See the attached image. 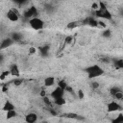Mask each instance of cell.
Here are the masks:
<instances>
[{"label":"cell","instance_id":"obj_21","mask_svg":"<svg viewBox=\"0 0 123 123\" xmlns=\"http://www.w3.org/2000/svg\"><path fill=\"white\" fill-rule=\"evenodd\" d=\"M114 66L118 69H122L123 68V59L114 61Z\"/></svg>","mask_w":123,"mask_h":123},{"label":"cell","instance_id":"obj_18","mask_svg":"<svg viewBox=\"0 0 123 123\" xmlns=\"http://www.w3.org/2000/svg\"><path fill=\"white\" fill-rule=\"evenodd\" d=\"M111 123H123V114L122 113L117 114V116L111 120Z\"/></svg>","mask_w":123,"mask_h":123},{"label":"cell","instance_id":"obj_9","mask_svg":"<svg viewBox=\"0 0 123 123\" xmlns=\"http://www.w3.org/2000/svg\"><path fill=\"white\" fill-rule=\"evenodd\" d=\"M62 116V117H65V118L76 119V120H84V119H85L83 116L79 115L78 113H74V112H66V113H63Z\"/></svg>","mask_w":123,"mask_h":123},{"label":"cell","instance_id":"obj_15","mask_svg":"<svg viewBox=\"0 0 123 123\" xmlns=\"http://www.w3.org/2000/svg\"><path fill=\"white\" fill-rule=\"evenodd\" d=\"M11 38H12L13 41H19L22 39V35L20 33H17V32H13L12 33L11 35Z\"/></svg>","mask_w":123,"mask_h":123},{"label":"cell","instance_id":"obj_19","mask_svg":"<svg viewBox=\"0 0 123 123\" xmlns=\"http://www.w3.org/2000/svg\"><path fill=\"white\" fill-rule=\"evenodd\" d=\"M81 23H80V21H72V22H69L67 25H66V28L67 29H74V28H76L77 26H79Z\"/></svg>","mask_w":123,"mask_h":123},{"label":"cell","instance_id":"obj_24","mask_svg":"<svg viewBox=\"0 0 123 123\" xmlns=\"http://www.w3.org/2000/svg\"><path fill=\"white\" fill-rule=\"evenodd\" d=\"M10 74H11L10 70H5V71H2V72H1V74H0V80H1V81L5 80V79H6V77H8Z\"/></svg>","mask_w":123,"mask_h":123},{"label":"cell","instance_id":"obj_25","mask_svg":"<svg viewBox=\"0 0 123 123\" xmlns=\"http://www.w3.org/2000/svg\"><path fill=\"white\" fill-rule=\"evenodd\" d=\"M43 99V102H44V104L47 106V107H49V108H51V106H52V102H51V100L46 96V97H44V98H42Z\"/></svg>","mask_w":123,"mask_h":123},{"label":"cell","instance_id":"obj_13","mask_svg":"<svg viewBox=\"0 0 123 123\" xmlns=\"http://www.w3.org/2000/svg\"><path fill=\"white\" fill-rule=\"evenodd\" d=\"M3 111H13V110H15V107H14V105L11 102V101H6V103L4 104V106H3Z\"/></svg>","mask_w":123,"mask_h":123},{"label":"cell","instance_id":"obj_26","mask_svg":"<svg viewBox=\"0 0 123 123\" xmlns=\"http://www.w3.org/2000/svg\"><path fill=\"white\" fill-rule=\"evenodd\" d=\"M77 96H78V98H79L80 100L84 99V98H85V93H84V91H83L82 89H79V90L77 91Z\"/></svg>","mask_w":123,"mask_h":123},{"label":"cell","instance_id":"obj_35","mask_svg":"<svg viewBox=\"0 0 123 123\" xmlns=\"http://www.w3.org/2000/svg\"><path fill=\"white\" fill-rule=\"evenodd\" d=\"M39 95H40L42 98H44V97H46V96H47V95H46V91H45L44 89H41V90H40Z\"/></svg>","mask_w":123,"mask_h":123},{"label":"cell","instance_id":"obj_14","mask_svg":"<svg viewBox=\"0 0 123 123\" xmlns=\"http://www.w3.org/2000/svg\"><path fill=\"white\" fill-rule=\"evenodd\" d=\"M55 84V78L54 77H46L44 80V86H52Z\"/></svg>","mask_w":123,"mask_h":123},{"label":"cell","instance_id":"obj_33","mask_svg":"<svg viewBox=\"0 0 123 123\" xmlns=\"http://www.w3.org/2000/svg\"><path fill=\"white\" fill-rule=\"evenodd\" d=\"M91 8H92V10L97 11V10L99 9V3H93L92 6H91Z\"/></svg>","mask_w":123,"mask_h":123},{"label":"cell","instance_id":"obj_5","mask_svg":"<svg viewBox=\"0 0 123 123\" xmlns=\"http://www.w3.org/2000/svg\"><path fill=\"white\" fill-rule=\"evenodd\" d=\"M7 17L10 21L12 22H16L19 19V13L15 9H11L8 12H7Z\"/></svg>","mask_w":123,"mask_h":123},{"label":"cell","instance_id":"obj_23","mask_svg":"<svg viewBox=\"0 0 123 123\" xmlns=\"http://www.w3.org/2000/svg\"><path fill=\"white\" fill-rule=\"evenodd\" d=\"M119 91H121V89L118 87V86H112L111 89H110V94L111 95V96H114L117 92H119Z\"/></svg>","mask_w":123,"mask_h":123},{"label":"cell","instance_id":"obj_11","mask_svg":"<svg viewBox=\"0 0 123 123\" xmlns=\"http://www.w3.org/2000/svg\"><path fill=\"white\" fill-rule=\"evenodd\" d=\"M37 120V115L35 112H29L25 116V121L27 123H35Z\"/></svg>","mask_w":123,"mask_h":123},{"label":"cell","instance_id":"obj_17","mask_svg":"<svg viewBox=\"0 0 123 123\" xmlns=\"http://www.w3.org/2000/svg\"><path fill=\"white\" fill-rule=\"evenodd\" d=\"M15 116H17V112H16L15 110H13V111H7V113H6L7 119H11V118H13V117H15Z\"/></svg>","mask_w":123,"mask_h":123},{"label":"cell","instance_id":"obj_4","mask_svg":"<svg viewBox=\"0 0 123 123\" xmlns=\"http://www.w3.org/2000/svg\"><path fill=\"white\" fill-rule=\"evenodd\" d=\"M37 8L34 7V6H32L31 8H28V9L24 12V13H23V16H24L25 18H28L29 20L32 19V18H34V17H37Z\"/></svg>","mask_w":123,"mask_h":123},{"label":"cell","instance_id":"obj_27","mask_svg":"<svg viewBox=\"0 0 123 123\" xmlns=\"http://www.w3.org/2000/svg\"><path fill=\"white\" fill-rule=\"evenodd\" d=\"M113 97H114L115 99H117V100H122V99H123V92H122V91H119V92H117Z\"/></svg>","mask_w":123,"mask_h":123},{"label":"cell","instance_id":"obj_34","mask_svg":"<svg viewBox=\"0 0 123 123\" xmlns=\"http://www.w3.org/2000/svg\"><path fill=\"white\" fill-rule=\"evenodd\" d=\"M65 91H68L69 93H71V94H74V91H73V89H72V87H71L70 86H67V87L65 88Z\"/></svg>","mask_w":123,"mask_h":123},{"label":"cell","instance_id":"obj_12","mask_svg":"<svg viewBox=\"0 0 123 123\" xmlns=\"http://www.w3.org/2000/svg\"><path fill=\"white\" fill-rule=\"evenodd\" d=\"M49 50H50L49 45H43V46L38 47V51H39V53L42 57H47L48 54H49Z\"/></svg>","mask_w":123,"mask_h":123},{"label":"cell","instance_id":"obj_32","mask_svg":"<svg viewBox=\"0 0 123 123\" xmlns=\"http://www.w3.org/2000/svg\"><path fill=\"white\" fill-rule=\"evenodd\" d=\"M22 83H23L22 79H15V80L13 81V84H14L15 86H20Z\"/></svg>","mask_w":123,"mask_h":123},{"label":"cell","instance_id":"obj_1","mask_svg":"<svg viewBox=\"0 0 123 123\" xmlns=\"http://www.w3.org/2000/svg\"><path fill=\"white\" fill-rule=\"evenodd\" d=\"M94 14L96 17H99L102 19H107V20L112 19L111 13L110 12V11L108 10V8L106 7V5L103 2L99 3V9L97 11H94Z\"/></svg>","mask_w":123,"mask_h":123},{"label":"cell","instance_id":"obj_29","mask_svg":"<svg viewBox=\"0 0 123 123\" xmlns=\"http://www.w3.org/2000/svg\"><path fill=\"white\" fill-rule=\"evenodd\" d=\"M90 85H91V87L94 88V89H96V88H98L100 86V84L98 82H92Z\"/></svg>","mask_w":123,"mask_h":123},{"label":"cell","instance_id":"obj_22","mask_svg":"<svg viewBox=\"0 0 123 123\" xmlns=\"http://www.w3.org/2000/svg\"><path fill=\"white\" fill-rule=\"evenodd\" d=\"M67 84H66V82L64 81V80H60L59 82H58V86L59 87H61V88H62L63 90H65V88L67 87Z\"/></svg>","mask_w":123,"mask_h":123},{"label":"cell","instance_id":"obj_16","mask_svg":"<svg viewBox=\"0 0 123 123\" xmlns=\"http://www.w3.org/2000/svg\"><path fill=\"white\" fill-rule=\"evenodd\" d=\"M66 103V100L64 97H61V98H58V99H55L54 100V104L57 105V106H62Z\"/></svg>","mask_w":123,"mask_h":123},{"label":"cell","instance_id":"obj_2","mask_svg":"<svg viewBox=\"0 0 123 123\" xmlns=\"http://www.w3.org/2000/svg\"><path fill=\"white\" fill-rule=\"evenodd\" d=\"M85 71L87 73V77L89 79H93L96 77H100L104 74V69L100 67L98 64H93L85 69Z\"/></svg>","mask_w":123,"mask_h":123},{"label":"cell","instance_id":"obj_37","mask_svg":"<svg viewBox=\"0 0 123 123\" xmlns=\"http://www.w3.org/2000/svg\"><path fill=\"white\" fill-rule=\"evenodd\" d=\"M120 14L123 16V9H121V10H120Z\"/></svg>","mask_w":123,"mask_h":123},{"label":"cell","instance_id":"obj_10","mask_svg":"<svg viewBox=\"0 0 123 123\" xmlns=\"http://www.w3.org/2000/svg\"><path fill=\"white\" fill-rule=\"evenodd\" d=\"M13 40H12V38H11V37H7V38H4L3 40H2V42H1V46H0V49L1 50H4V49H6V48H8L9 46H11L12 44H13Z\"/></svg>","mask_w":123,"mask_h":123},{"label":"cell","instance_id":"obj_8","mask_svg":"<svg viewBox=\"0 0 123 123\" xmlns=\"http://www.w3.org/2000/svg\"><path fill=\"white\" fill-rule=\"evenodd\" d=\"M9 70L11 72V75L14 76V77H19L20 76V72H19V68L18 65L16 63H12L9 67Z\"/></svg>","mask_w":123,"mask_h":123},{"label":"cell","instance_id":"obj_28","mask_svg":"<svg viewBox=\"0 0 123 123\" xmlns=\"http://www.w3.org/2000/svg\"><path fill=\"white\" fill-rule=\"evenodd\" d=\"M72 39H73V37H72L71 36H67V37L64 38V44H70L71 41H72Z\"/></svg>","mask_w":123,"mask_h":123},{"label":"cell","instance_id":"obj_31","mask_svg":"<svg viewBox=\"0 0 123 123\" xmlns=\"http://www.w3.org/2000/svg\"><path fill=\"white\" fill-rule=\"evenodd\" d=\"M37 52V48H35L34 46H31L30 48H29V54L30 55H33V54H35Z\"/></svg>","mask_w":123,"mask_h":123},{"label":"cell","instance_id":"obj_36","mask_svg":"<svg viewBox=\"0 0 123 123\" xmlns=\"http://www.w3.org/2000/svg\"><path fill=\"white\" fill-rule=\"evenodd\" d=\"M7 89H8V88H7V86H3V87H2V90H3V91H6Z\"/></svg>","mask_w":123,"mask_h":123},{"label":"cell","instance_id":"obj_3","mask_svg":"<svg viewBox=\"0 0 123 123\" xmlns=\"http://www.w3.org/2000/svg\"><path fill=\"white\" fill-rule=\"evenodd\" d=\"M29 24L34 30H37V31L41 30L44 27V21L39 17H34V18L30 19L29 20Z\"/></svg>","mask_w":123,"mask_h":123},{"label":"cell","instance_id":"obj_6","mask_svg":"<svg viewBox=\"0 0 123 123\" xmlns=\"http://www.w3.org/2000/svg\"><path fill=\"white\" fill-rule=\"evenodd\" d=\"M107 110L109 112H113V111H117L121 110V106L114 100L111 101L108 105H107Z\"/></svg>","mask_w":123,"mask_h":123},{"label":"cell","instance_id":"obj_20","mask_svg":"<svg viewBox=\"0 0 123 123\" xmlns=\"http://www.w3.org/2000/svg\"><path fill=\"white\" fill-rule=\"evenodd\" d=\"M111 36V31L110 29H105L102 32V37H105V38H110Z\"/></svg>","mask_w":123,"mask_h":123},{"label":"cell","instance_id":"obj_30","mask_svg":"<svg viewBox=\"0 0 123 123\" xmlns=\"http://www.w3.org/2000/svg\"><path fill=\"white\" fill-rule=\"evenodd\" d=\"M98 27H100V28H106V24H105V22L103 21V20H98Z\"/></svg>","mask_w":123,"mask_h":123},{"label":"cell","instance_id":"obj_7","mask_svg":"<svg viewBox=\"0 0 123 123\" xmlns=\"http://www.w3.org/2000/svg\"><path fill=\"white\" fill-rule=\"evenodd\" d=\"M64 92H65V90H63L62 88L57 86V87L51 92V97H52L54 100H55V99H58V98H61V97H63Z\"/></svg>","mask_w":123,"mask_h":123}]
</instances>
